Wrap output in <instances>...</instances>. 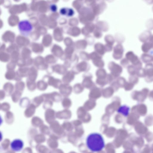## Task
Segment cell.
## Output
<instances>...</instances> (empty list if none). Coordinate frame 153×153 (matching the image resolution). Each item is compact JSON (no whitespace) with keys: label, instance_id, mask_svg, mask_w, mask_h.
Wrapping results in <instances>:
<instances>
[{"label":"cell","instance_id":"1","mask_svg":"<svg viewBox=\"0 0 153 153\" xmlns=\"http://www.w3.org/2000/svg\"><path fill=\"white\" fill-rule=\"evenodd\" d=\"M86 144L88 149L94 152L102 151L105 147L104 138L101 134L97 133L89 135L86 140Z\"/></svg>","mask_w":153,"mask_h":153},{"label":"cell","instance_id":"2","mask_svg":"<svg viewBox=\"0 0 153 153\" xmlns=\"http://www.w3.org/2000/svg\"><path fill=\"white\" fill-rule=\"evenodd\" d=\"M18 27L21 34L25 36H28L33 30V26L29 21L23 20L20 21Z\"/></svg>","mask_w":153,"mask_h":153},{"label":"cell","instance_id":"3","mask_svg":"<svg viewBox=\"0 0 153 153\" xmlns=\"http://www.w3.org/2000/svg\"><path fill=\"white\" fill-rule=\"evenodd\" d=\"M47 83L49 86L55 89H58L62 84V81L50 75H44L43 78Z\"/></svg>","mask_w":153,"mask_h":153},{"label":"cell","instance_id":"4","mask_svg":"<svg viewBox=\"0 0 153 153\" xmlns=\"http://www.w3.org/2000/svg\"><path fill=\"white\" fill-rule=\"evenodd\" d=\"M128 60L132 63V65L138 69L142 68V62L138 57L132 51H130L127 55Z\"/></svg>","mask_w":153,"mask_h":153},{"label":"cell","instance_id":"5","mask_svg":"<svg viewBox=\"0 0 153 153\" xmlns=\"http://www.w3.org/2000/svg\"><path fill=\"white\" fill-rule=\"evenodd\" d=\"M42 95L44 97L45 100H50L54 102L58 103L62 100V95L60 93L56 91L44 93Z\"/></svg>","mask_w":153,"mask_h":153},{"label":"cell","instance_id":"6","mask_svg":"<svg viewBox=\"0 0 153 153\" xmlns=\"http://www.w3.org/2000/svg\"><path fill=\"white\" fill-rule=\"evenodd\" d=\"M149 92V90L147 88L143 89L141 91H134L132 94V97L134 100L143 102L146 98Z\"/></svg>","mask_w":153,"mask_h":153},{"label":"cell","instance_id":"7","mask_svg":"<svg viewBox=\"0 0 153 153\" xmlns=\"http://www.w3.org/2000/svg\"><path fill=\"white\" fill-rule=\"evenodd\" d=\"M59 93L62 96L67 97L71 94L72 88L68 84H62L58 88Z\"/></svg>","mask_w":153,"mask_h":153},{"label":"cell","instance_id":"8","mask_svg":"<svg viewBox=\"0 0 153 153\" xmlns=\"http://www.w3.org/2000/svg\"><path fill=\"white\" fill-rule=\"evenodd\" d=\"M24 146L23 141L20 139H15L11 143V148L13 151L18 152L21 151Z\"/></svg>","mask_w":153,"mask_h":153},{"label":"cell","instance_id":"9","mask_svg":"<svg viewBox=\"0 0 153 153\" xmlns=\"http://www.w3.org/2000/svg\"><path fill=\"white\" fill-rule=\"evenodd\" d=\"M147 107L146 105L143 104L134 106L131 110L132 112L137 113L139 115H145L147 112Z\"/></svg>","mask_w":153,"mask_h":153},{"label":"cell","instance_id":"10","mask_svg":"<svg viewBox=\"0 0 153 153\" xmlns=\"http://www.w3.org/2000/svg\"><path fill=\"white\" fill-rule=\"evenodd\" d=\"M146 73V76H148L146 80H148V82H151L152 80H153V64L150 63L146 65L144 69Z\"/></svg>","mask_w":153,"mask_h":153},{"label":"cell","instance_id":"11","mask_svg":"<svg viewBox=\"0 0 153 153\" xmlns=\"http://www.w3.org/2000/svg\"><path fill=\"white\" fill-rule=\"evenodd\" d=\"M37 108L32 103L26 108L24 112V115L27 118H30L33 116Z\"/></svg>","mask_w":153,"mask_h":153},{"label":"cell","instance_id":"12","mask_svg":"<svg viewBox=\"0 0 153 153\" xmlns=\"http://www.w3.org/2000/svg\"><path fill=\"white\" fill-rule=\"evenodd\" d=\"M3 89L7 96H11L14 91L15 86L12 83L7 82L4 84Z\"/></svg>","mask_w":153,"mask_h":153},{"label":"cell","instance_id":"13","mask_svg":"<svg viewBox=\"0 0 153 153\" xmlns=\"http://www.w3.org/2000/svg\"><path fill=\"white\" fill-rule=\"evenodd\" d=\"M152 35V33L150 30H146L140 34L139 39L141 42L143 43L147 42L149 40Z\"/></svg>","mask_w":153,"mask_h":153},{"label":"cell","instance_id":"14","mask_svg":"<svg viewBox=\"0 0 153 153\" xmlns=\"http://www.w3.org/2000/svg\"><path fill=\"white\" fill-rule=\"evenodd\" d=\"M56 112L52 108L46 110L44 115L46 119L49 121L54 119L56 117Z\"/></svg>","mask_w":153,"mask_h":153},{"label":"cell","instance_id":"15","mask_svg":"<svg viewBox=\"0 0 153 153\" xmlns=\"http://www.w3.org/2000/svg\"><path fill=\"white\" fill-rule=\"evenodd\" d=\"M70 111L68 109H65L63 110L56 112V117L61 119L69 118L71 115Z\"/></svg>","mask_w":153,"mask_h":153},{"label":"cell","instance_id":"16","mask_svg":"<svg viewBox=\"0 0 153 153\" xmlns=\"http://www.w3.org/2000/svg\"><path fill=\"white\" fill-rule=\"evenodd\" d=\"M26 86L29 91L30 92L34 91L37 88V83L36 81L30 80L27 79L26 80Z\"/></svg>","mask_w":153,"mask_h":153},{"label":"cell","instance_id":"17","mask_svg":"<svg viewBox=\"0 0 153 153\" xmlns=\"http://www.w3.org/2000/svg\"><path fill=\"white\" fill-rule=\"evenodd\" d=\"M37 86L39 91H46L49 85L46 81L42 79L38 81L37 82Z\"/></svg>","mask_w":153,"mask_h":153},{"label":"cell","instance_id":"18","mask_svg":"<svg viewBox=\"0 0 153 153\" xmlns=\"http://www.w3.org/2000/svg\"><path fill=\"white\" fill-rule=\"evenodd\" d=\"M141 49L144 53H148L153 49V44L149 41L143 43L141 46Z\"/></svg>","mask_w":153,"mask_h":153},{"label":"cell","instance_id":"19","mask_svg":"<svg viewBox=\"0 0 153 153\" xmlns=\"http://www.w3.org/2000/svg\"><path fill=\"white\" fill-rule=\"evenodd\" d=\"M74 78V74L71 73L69 72L63 75L62 78V81L64 84H68L73 80Z\"/></svg>","mask_w":153,"mask_h":153},{"label":"cell","instance_id":"20","mask_svg":"<svg viewBox=\"0 0 153 153\" xmlns=\"http://www.w3.org/2000/svg\"><path fill=\"white\" fill-rule=\"evenodd\" d=\"M45 99L41 95L34 97L32 100V103L37 108L39 107L45 101Z\"/></svg>","mask_w":153,"mask_h":153},{"label":"cell","instance_id":"21","mask_svg":"<svg viewBox=\"0 0 153 153\" xmlns=\"http://www.w3.org/2000/svg\"><path fill=\"white\" fill-rule=\"evenodd\" d=\"M141 58L143 62L147 64L153 61V56L148 53H143L141 56Z\"/></svg>","mask_w":153,"mask_h":153},{"label":"cell","instance_id":"22","mask_svg":"<svg viewBox=\"0 0 153 153\" xmlns=\"http://www.w3.org/2000/svg\"><path fill=\"white\" fill-rule=\"evenodd\" d=\"M22 93L20 92L15 91L11 95L13 102L14 103H16L19 102L21 99Z\"/></svg>","mask_w":153,"mask_h":153},{"label":"cell","instance_id":"23","mask_svg":"<svg viewBox=\"0 0 153 153\" xmlns=\"http://www.w3.org/2000/svg\"><path fill=\"white\" fill-rule=\"evenodd\" d=\"M38 75V71L34 69L29 70L27 79L30 80L36 81Z\"/></svg>","mask_w":153,"mask_h":153},{"label":"cell","instance_id":"24","mask_svg":"<svg viewBox=\"0 0 153 153\" xmlns=\"http://www.w3.org/2000/svg\"><path fill=\"white\" fill-rule=\"evenodd\" d=\"M30 100L27 97H24L21 99L19 101V105L22 108H26L30 104Z\"/></svg>","mask_w":153,"mask_h":153},{"label":"cell","instance_id":"25","mask_svg":"<svg viewBox=\"0 0 153 153\" xmlns=\"http://www.w3.org/2000/svg\"><path fill=\"white\" fill-rule=\"evenodd\" d=\"M15 91L23 93L25 87V83L22 80L17 82L15 85Z\"/></svg>","mask_w":153,"mask_h":153},{"label":"cell","instance_id":"26","mask_svg":"<svg viewBox=\"0 0 153 153\" xmlns=\"http://www.w3.org/2000/svg\"><path fill=\"white\" fill-rule=\"evenodd\" d=\"M16 73L13 71H8L5 75V78L10 80H15L16 77Z\"/></svg>","mask_w":153,"mask_h":153},{"label":"cell","instance_id":"27","mask_svg":"<svg viewBox=\"0 0 153 153\" xmlns=\"http://www.w3.org/2000/svg\"><path fill=\"white\" fill-rule=\"evenodd\" d=\"M62 105L65 109H68L71 104V103L70 99L67 97H65L62 100Z\"/></svg>","mask_w":153,"mask_h":153},{"label":"cell","instance_id":"28","mask_svg":"<svg viewBox=\"0 0 153 153\" xmlns=\"http://www.w3.org/2000/svg\"><path fill=\"white\" fill-rule=\"evenodd\" d=\"M11 107L10 104L7 102H4L1 103V105H0L1 110L5 113L10 111Z\"/></svg>","mask_w":153,"mask_h":153},{"label":"cell","instance_id":"29","mask_svg":"<svg viewBox=\"0 0 153 153\" xmlns=\"http://www.w3.org/2000/svg\"><path fill=\"white\" fill-rule=\"evenodd\" d=\"M53 102L49 99L45 100L43 103V108L44 110L51 108L53 105Z\"/></svg>","mask_w":153,"mask_h":153},{"label":"cell","instance_id":"30","mask_svg":"<svg viewBox=\"0 0 153 153\" xmlns=\"http://www.w3.org/2000/svg\"><path fill=\"white\" fill-rule=\"evenodd\" d=\"M128 69L129 73L131 74V75H134V74H137V71L139 69L135 67L132 65L130 66L129 67Z\"/></svg>","mask_w":153,"mask_h":153},{"label":"cell","instance_id":"31","mask_svg":"<svg viewBox=\"0 0 153 153\" xmlns=\"http://www.w3.org/2000/svg\"><path fill=\"white\" fill-rule=\"evenodd\" d=\"M14 114L10 111L6 113L5 115V119L6 121L12 120L14 118Z\"/></svg>","mask_w":153,"mask_h":153},{"label":"cell","instance_id":"32","mask_svg":"<svg viewBox=\"0 0 153 153\" xmlns=\"http://www.w3.org/2000/svg\"><path fill=\"white\" fill-rule=\"evenodd\" d=\"M121 109L122 111L121 112L124 113V115L127 116L128 115L129 111V107L126 106H123Z\"/></svg>","mask_w":153,"mask_h":153},{"label":"cell","instance_id":"33","mask_svg":"<svg viewBox=\"0 0 153 153\" xmlns=\"http://www.w3.org/2000/svg\"><path fill=\"white\" fill-rule=\"evenodd\" d=\"M146 25L149 30H153V20L150 19L149 20L147 21Z\"/></svg>","mask_w":153,"mask_h":153},{"label":"cell","instance_id":"34","mask_svg":"<svg viewBox=\"0 0 153 153\" xmlns=\"http://www.w3.org/2000/svg\"><path fill=\"white\" fill-rule=\"evenodd\" d=\"M130 81L131 83L132 82V84H137L139 81V79L137 76H135L134 75H132V76L130 78Z\"/></svg>","mask_w":153,"mask_h":153},{"label":"cell","instance_id":"35","mask_svg":"<svg viewBox=\"0 0 153 153\" xmlns=\"http://www.w3.org/2000/svg\"><path fill=\"white\" fill-rule=\"evenodd\" d=\"M133 87L134 85L132 83H127L125 85V89L127 91H130Z\"/></svg>","mask_w":153,"mask_h":153},{"label":"cell","instance_id":"36","mask_svg":"<svg viewBox=\"0 0 153 153\" xmlns=\"http://www.w3.org/2000/svg\"><path fill=\"white\" fill-rule=\"evenodd\" d=\"M6 94L3 90H1L0 91V100H3L5 98Z\"/></svg>","mask_w":153,"mask_h":153},{"label":"cell","instance_id":"37","mask_svg":"<svg viewBox=\"0 0 153 153\" xmlns=\"http://www.w3.org/2000/svg\"><path fill=\"white\" fill-rule=\"evenodd\" d=\"M50 9L52 12H56L57 10V7L56 5L55 4L51 5L50 6Z\"/></svg>","mask_w":153,"mask_h":153},{"label":"cell","instance_id":"38","mask_svg":"<svg viewBox=\"0 0 153 153\" xmlns=\"http://www.w3.org/2000/svg\"><path fill=\"white\" fill-rule=\"evenodd\" d=\"M149 97L150 100H153V91L150 93Z\"/></svg>","mask_w":153,"mask_h":153},{"label":"cell","instance_id":"39","mask_svg":"<svg viewBox=\"0 0 153 153\" xmlns=\"http://www.w3.org/2000/svg\"><path fill=\"white\" fill-rule=\"evenodd\" d=\"M149 41L153 44V35H152Z\"/></svg>","mask_w":153,"mask_h":153},{"label":"cell","instance_id":"40","mask_svg":"<svg viewBox=\"0 0 153 153\" xmlns=\"http://www.w3.org/2000/svg\"></svg>","mask_w":153,"mask_h":153},{"label":"cell","instance_id":"41","mask_svg":"<svg viewBox=\"0 0 153 153\" xmlns=\"http://www.w3.org/2000/svg\"></svg>","mask_w":153,"mask_h":153}]
</instances>
